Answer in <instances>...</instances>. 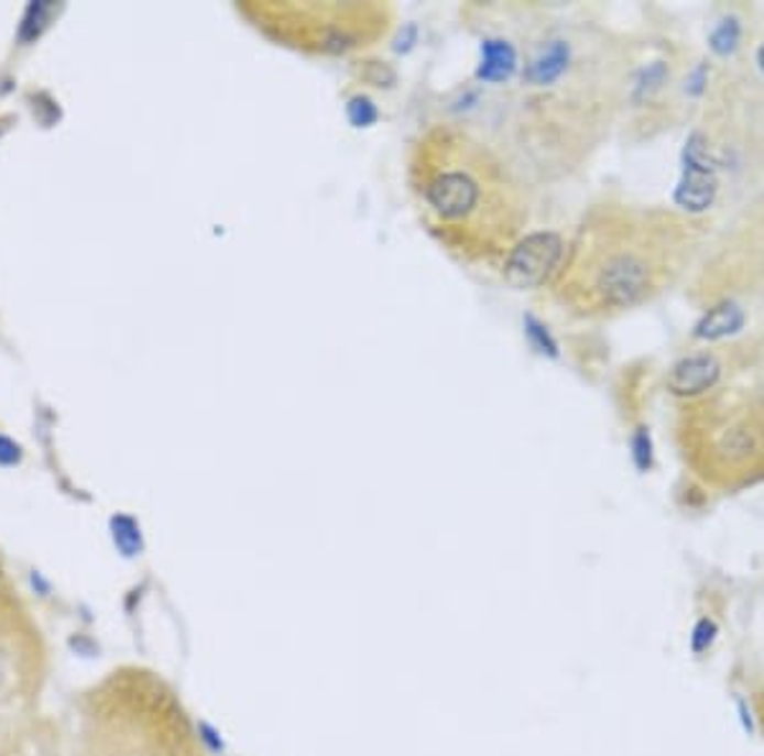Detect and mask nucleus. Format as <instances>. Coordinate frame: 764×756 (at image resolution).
<instances>
[{"instance_id": "nucleus-10", "label": "nucleus", "mask_w": 764, "mask_h": 756, "mask_svg": "<svg viewBox=\"0 0 764 756\" xmlns=\"http://www.w3.org/2000/svg\"><path fill=\"white\" fill-rule=\"evenodd\" d=\"M112 535H116L118 548L125 552V556H133V552L141 548V535H138V527L130 517H116L112 519Z\"/></svg>"}, {"instance_id": "nucleus-7", "label": "nucleus", "mask_w": 764, "mask_h": 756, "mask_svg": "<svg viewBox=\"0 0 764 756\" xmlns=\"http://www.w3.org/2000/svg\"><path fill=\"white\" fill-rule=\"evenodd\" d=\"M744 321H746V316H744L742 308H739L736 304H729L727 300V304L713 306L711 311L696 324V337L709 339V341L723 339V337L734 335V331L742 329Z\"/></svg>"}, {"instance_id": "nucleus-11", "label": "nucleus", "mask_w": 764, "mask_h": 756, "mask_svg": "<svg viewBox=\"0 0 764 756\" xmlns=\"http://www.w3.org/2000/svg\"><path fill=\"white\" fill-rule=\"evenodd\" d=\"M21 461V446L11 441V438L0 436V463L3 467H13V463Z\"/></svg>"}, {"instance_id": "nucleus-9", "label": "nucleus", "mask_w": 764, "mask_h": 756, "mask_svg": "<svg viewBox=\"0 0 764 756\" xmlns=\"http://www.w3.org/2000/svg\"><path fill=\"white\" fill-rule=\"evenodd\" d=\"M48 13H52V6H48L46 0H36V3L29 6L26 15H23L21 31H19L21 42H34V39L42 34L46 21H48Z\"/></svg>"}, {"instance_id": "nucleus-13", "label": "nucleus", "mask_w": 764, "mask_h": 756, "mask_svg": "<svg viewBox=\"0 0 764 756\" xmlns=\"http://www.w3.org/2000/svg\"><path fill=\"white\" fill-rule=\"evenodd\" d=\"M0 601H3V593H0ZM0 620H3V612H0Z\"/></svg>"}, {"instance_id": "nucleus-4", "label": "nucleus", "mask_w": 764, "mask_h": 756, "mask_svg": "<svg viewBox=\"0 0 764 756\" xmlns=\"http://www.w3.org/2000/svg\"><path fill=\"white\" fill-rule=\"evenodd\" d=\"M560 255H564V248L556 234H533V238L520 240L505 263L507 281L517 288L541 286L548 273L558 267Z\"/></svg>"}, {"instance_id": "nucleus-6", "label": "nucleus", "mask_w": 764, "mask_h": 756, "mask_svg": "<svg viewBox=\"0 0 764 756\" xmlns=\"http://www.w3.org/2000/svg\"><path fill=\"white\" fill-rule=\"evenodd\" d=\"M719 375H721V364L717 362V357L694 354V357H686V360H680L676 368H673L668 385L673 393L678 395H698L717 385Z\"/></svg>"}, {"instance_id": "nucleus-1", "label": "nucleus", "mask_w": 764, "mask_h": 756, "mask_svg": "<svg viewBox=\"0 0 764 756\" xmlns=\"http://www.w3.org/2000/svg\"><path fill=\"white\" fill-rule=\"evenodd\" d=\"M408 182L421 219L451 255L471 265L507 263L527 207L492 145L459 123L428 125L411 149Z\"/></svg>"}, {"instance_id": "nucleus-8", "label": "nucleus", "mask_w": 764, "mask_h": 756, "mask_svg": "<svg viewBox=\"0 0 764 756\" xmlns=\"http://www.w3.org/2000/svg\"><path fill=\"white\" fill-rule=\"evenodd\" d=\"M742 42V23L736 19H723L711 34V48L719 56H729Z\"/></svg>"}, {"instance_id": "nucleus-2", "label": "nucleus", "mask_w": 764, "mask_h": 756, "mask_svg": "<svg viewBox=\"0 0 764 756\" xmlns=\"http://www.w3.org/2000/svg\"><path fill=\"white\" fill-rule=\"evenodd\" d=\"M663 273L655 224L632 211H604L576 240L560 294L587 314L622 311L657 291Z\"/></svg>"}, {"instance_id": "nucleus-3", "label": "nucleus", "mask_w": 764, "mask_h": 756, "mask_svg": "<svg viewBox=\"0 0 764 756\" xmlns=\"http://www.w3.org/2000/svg\"><path fill=\"white\" fill-rule=\"evenodd\" d=\"M258 19L281 44L308 54H349L388 34L393 11L385 3H263Z\"/></svg>"}, {"instance_id": "nucleus-5", "label": "nucleus", "mask_w": 764, "mask_h": 756, "mask_svg": "<svg viewBox=\"0 0 764 756\" xmlns=\"http://www.w3.org/2000/svg\"><path fill=\"white\" fill-rule=\"evenodd\" d=\"M703 138L694 135L686 143V164H683V178L676 191V201L688 211H703L713 205L717 197V171H713L709 156H706Z\"/></svg>"}, {"instance_id": "nucleus-12", "label": "nucleus", "mask_w": 764, "mask_h": 756, "mask_svg": "<svg viewBox=\"0 0 764 756\" xmlns=\"http://www.w3.org/2000/svg\"><path fill=\"white\" fill-rule=\"evenodd\" d=\"M757 67H760L762 77H764V44L757 48Z\"/></svg>"}]
</instances>
